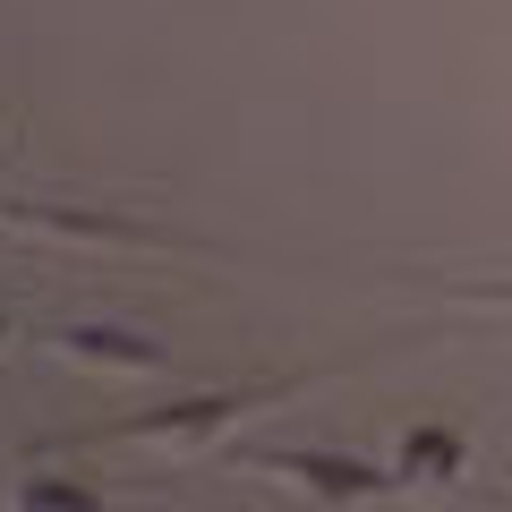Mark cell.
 I'll list each match as a JSON object with an SVG mask.
<instances>
[{"mask_svg":"<svg viewBox=\"0 0 512 512\" xmlns=\"http://www.w3.org/2000/svg\"><path fill=\"white\" fill-rule=\"evenodd\" d=\"M316 376H333V367L256 376V384H222V393H180V402H163V410H128V419H103V427H86V436H69V444H171V453H188V444H205V436H222V427L256 419V410H274V402H291V393H308Z\"/></svg>","mask_w":512,"mask_h":512,"instance_id":"6da1fadb","label":"cell"},{"mask_svg":"<svg viewBox=\"0 0 512 512\" xmlns=\"http://www.w3.org/2000/svg\"><path fill=\"white\" fill-rule=\"evenodd\" d=\"M231 461L256 470V478H291L316 504H376L402 478V470H376L367 453H325V444H256V453H231Z\"/></svg>","mask_w":512,"mask_h":512,"instance_id":"7a4b0ae2","label":"cell"},{"mask_svg":"<svg viewBox=\"0 0 512 512\" xmlns=\"http://www.w3.org/2000/svg\"><path fill=\"white\" fill-rule=\"evenodd\" d=\"M52 350L77 367H128V376H163L171 350L146 342V333H128V325H103V316H77V325H52Z\"/></svg>","mask_w":512,"mask_h":512,"instance_id":"3957f363","label":"cell"},{"mask_svg":"<svg viewBox=\"0 0 512 512\" xmlns=\"http://www.w3.org/2000/svg\"><path fill=\"white\" fill-rule=\"evenodd\" d=\"M393 470L410 478V487H453L461 470H470V444L453 436V427H410L402 436V461Z\"/></svg>","mask_w":512,"mask_h":512,"instance_id":"277c9868","label":"cell"},{"mask_svg":"<svg viewBox=\"0 0 512 512\" xmlns=\"http://www.w3.org/2000/svg\"><path fill=\"white\" fill-rule=\"evenodd\" d=\"M9 512H111L103 504V487H86V478H18L9 487Z\"/></svg>","mask_w":512,"mask_h":512,"instance_id":"5b68a950","label":"cell"},{"mask_svg":"<svg viewBox=\"0 0 512 512\" xmlns=\"http://www.w3.org/2000/svg\"><path fill=\"white\" fill-rule=\"evenodd\" d=\"M402 282H427L453 308H512V274H402Z\"/></svg>","mask_w":512,"mask_h":512,"instance_id":"8992f818","label":"cell"},{"mask_svg":"<svg viewBox=\"0 0 512 512\" xmlns=\"http://www.w3.org/2000/svg\"><path fill=\"white\" fill-rule=\"evenodd\" d=\"M0 350H9V316H0Z\"/></svg>","mask_w":512,"mask_h":512,"instance_id":"52a82bcc","label":"cell"}]
</instances>
